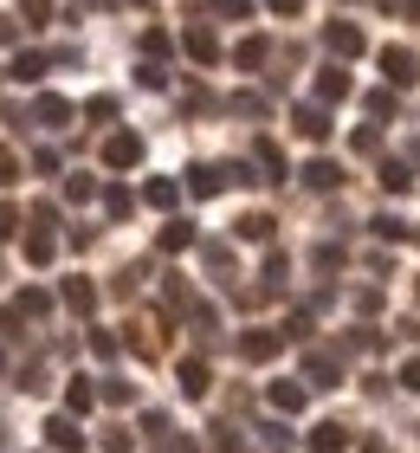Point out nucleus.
<instances>
[{"mask_svg":"<svg viewBox=\"0 0 420 453\" xmlns=\"http://www.w3.org/2000/svg\"><path fill=\"white\" fill-rule=\"evenodd\" d=\"M265 52H271L265 39H246V46L233 52V65H240V72H252V65H265Z\"/></svg>","mask_w":420,"mask_h":453,"instance_id":"obj_26","label":"nucleus"},{"mask_svg":"<svg viewBox=\"0 0 420 453\" xmlns=\"http://www.w3.org/2000/svg\"><path fill=\"white\" fill-rule=\"evenodd\" d=\"M13 181H19V156L0 150V188H13Z\"/></svg>","mask_w":420,"mask_h":453,"instance_id":"obj_32","label":"nucleus"},{"mask_svg":"<svg viewBox=\"0 0 420 453\" xmlns=\"http://www.w3.org/2000/svg\"><path fill=\"white\" fill-rule=\"evenodd\" d=\"M46 65H52V58H46V52H19L7 78H13V85H39V78H46Z\"/></svg>","mask_w":420,"mask_h":453,"instance_id":"obj_12","label":"nucleus"},{"mask_svg":"<svg viewBox=\"0 0 420 453\" xmlns=\"http://www.w3.org/2000/svg\"><path fill=\"white\" fill-rule=\"evenodd\" d=\"M175 201H181V188H175L168 175H156V181H149V208H175Z\"/></svg>","mask_w":420,"mask_h":453,"instance_id":"obj_27","label":"nucleus"},{"mask_svg":"<svg viewBox=\"0 0 420 453\" xmlns=\"http://www.w3.org/2000/svg\"><path fill=\"white\" fill-rule=\"evenodd\" d=\"M13 226H19V214L7 208V201H0V240H7V234H13Z\"/></svg>","mask_w":420,"mask_h":453,"instance_id":"obj_39","label":"nucleus"},{"mask_svg":"<svg viewBox=\"0 0 420 453\" xmlns=\"http://www.w3.org/2000/svg\"><path fill=\"white\" fill-rule=\"evenodd\" d=\"M181 52L195 58V65H220V39L207 33V27H187V33H181Z\"/></svg>","mask_w":420,"mask_h":453,"instance_id":"obj_4","label":"nucleus"},{"mask_svg":"<svg viewBox=\"0 0 420 453\" xmlns=\"http://www.w3.org/2000/svg\"><path fill=\"white\" fill-rule=\"evenodd\" d=\"M103 162H111V169H130V162H142V136H130V130L111 136V142H103Z\"/></svg>","mask_w":420,"mask_h":453,"instance_id":"obj_10","label":"nucleus"},{"mask_svg":"<svg viewBox=\"0 0 420 453\" xmlns=\"http://www.w3.org/2000/svg\"><path fill=\"white\" fill-rule=\"evenodd\" d=\"M304 181H310V188H317V195H330V188H343V169H336V162H310V169H304Z\"/></svg>","mask_w":420,"mask_h":453,"instance_id":"obj_17","label":"nucleus"},{"mask_svg":"<svg viewBox=\"0 0 420 453\" xmlns=\"http://www.w3.org/2000/svg\"><path fill=\"white\" fill-rule=\"evenodd\" d=\"M46 13H52V0H19V19H27V27H39Z\"/></svg>","mask_w":420,"mask_h":453,"instance_id":"obj_31","label":"nucleus"},{"mask_svg":"<svg viewBox=\"0 0 420 453\" xmlns=\"http://www.w3.org/2000/svg\"><path fill=\"white\" fill-rule=\"evenodd\" d=\"M401 388H414V395H420V357H414V363H401Z\"/></svg>","mask_w":420,"mask_h":453,"instance_id":"obj_38","label":"nucleus"},{"mask_svg":"<svg viewBox=\"0 0 420 453\" xmlns=\"http://www.w3.org/2000/svg\"><path fill=\"white\" fill-rule=\"evenodd\" d=\"M136 85H142V91H162V65H156V58H149V65L136 72Z\"/></svg>","mask_w":420,"mask_h":453,"instance_id":"obj_36","label":"nucleus"},{"mask_svg":"<svg viewBox=\"0 0 420 453\" xmlns=\"http://www.w3.org/2000/svg\"><path fill=\"white\" fill-rule=\"evenodd\" d=\"M271 13H304V0H265Z\"/></svg>","mask_w":420,"mask_h":453,"instance_id":"obj_40","label":"nucleus"},{"mask_svg":"<svg viewBox=\"0 0 420 453\" xmlns=\"http://www.w3.org/2000/svg\"><path fill=\"white\" fill-rule=\"evenodd\" d=\"M214 13H233V19H246V13H252V0H214Z\"/></svg>","mask_w":420,"mask_h":453,"instance_id":"obj_37","label":"nucleus"},{"mask_svg":"<svg viewBox=\"0 0 420 453\" xmlns=\"http://www.w3.org/2000/svg\"><path fill=\"white\" fill-rule=\"evenodd\" d=\"M382 78H388L394 91H401V85H414V78H420V58H414L408 46H382Z\"/></svg>","mask_w":420,"mask_h":453,"instance_id":"obj_2","label":"nucleus"},{"mask_svg":"<svg viewBox=\"0 0 420 453\" xmlns=\"http://www.w3.org/2000/svg\"><path fill=\"white\" fill-rule=\"evenodd\" d=\"M279 343H285V331H246L240 337V357L246 363H265V357H279Z\"/></svg>","mask_w":420,"mask_h":453,"instance_id":"obj_7","label":"nucleus"},{"mask_svg":"<svg viewBox=\"0 0 420 453\" xmlns=\"http://www.w3.org/2000/svg\"><path fill=\"white\" fill-rule=\"evenodd\" d=\"M363 453H388V447H382V441H369V447H363Z\"/></svg>","mask_w":420,"mask_h":453,"instance_id":"obj_41","label":"nucleus"},{"mask_svg":"<svg viewBox=\"0 0 420 453\" xmlns=\"http://www.w3.org/2000/svg\"><path fill=\"white\" fill-rule=\"evenodd\" d=\"M226 175L246 181L240 162H233V169H220V162H195V169H187V188H195V195H220V188H226Z\"/></svg>","mask_w":420,"mask_h":453,"instance_id":"obj_1","label":"nucleus"},{"mask_svg":"<svg viewBox=\"0 0 420 453\" xmlns=\"http://www.w3.org/2000/svg\"><path fill=\"white\" fill-rule=\"evenodd\" d=\"M97 188H91V175H65V201H91Z\"/></svg>","mask_w":420,"mask_h":453,"instance_id":"obj_30","label":"nucleus"},{"mask_svg":"<svg viewBox=\"0 0 420 453\" xmlns=\"http://www.w3.org/2000/svg\"><path fill=\"white\" fill-rule=\"evenodd\" d=\"M369 117H394V91H369Z\"/></svg>","mask_w":420,"mask_h":453,"instance_id":"obj_35","label":"nucleus"},{"mask_svg":"<svg viewBox=\"0 0 420 453\" xmlns=\"http://www.w3.org/2000/svg\"><path fill=\"white\" fill-rule=\"evenodd\" d=\"M84 117H91V123H111V117H117V97H91V104H84Z\"/></svg>","mask_w":420,"mask_h":453,"instance_id":"obj_29","label":"nucleus"},{"mask_svg":"<svg viewBox=\"0 0 420 453\" xmlns=\"http://www.w3.org/2000/svg\"><path fill=\"white\" fill-rule=\"evenodd\" d=\"M13 311H19V318H46V311H52V292H39V285H27V292L13 298Z\"/></svg>","mask_w":420,"mask_h":453,"instance_id":"obj_19","label":"nucleus"},{"mask_svg":"<svg viewBox=\"0 0 420 453\" xmlns=\"http://www.w3.org/2000/svg\"><path fill=\"white\" fill-rule=\"evenodd\" d=\"M233 111H240V117H265V97H252V91H240V97H233Z\"/></svg>","mask_w":420,"mask_h":453,"instance_id":"obj_34","label":"nucleus"},{"mask_svg":"<svg viewBox=\"0 0 420 453\" xmlns=\"http://www.w3.org/2000/svg\"><path fill=\"white\" fill-rule=\"evenodd\" d=\"M33 123H39V130H65V123H72V104H65V97H39V104H33Z\"/></svg>","mask_w":420,"mask_h":453,"instance_id":"obj_9","label":"nucleus"},{"mask_svg":"<svg viewBox=\"0 0 420 453\" xmlns=\"http://www.w3.org/2000/svg\"><path fill=\"white\" fill-rule=\"evenodd\" d=\"M240 240L265 246V240H271V214H246V220H240Z\"/></svg>","mask_w":420,"mask_h":453,"instance_id":"obj_25","label":"nucleus"},{"mask_svg":"<svg viewBox=\"0 0 420 453\" xmlns=\"http://www.w3.org/2000/svg\"><path fill=\"white\" fill-rule=\"evenodd\" d=\"M343 447H349V427H336V421L310 427V453H343Z\"/></svg>","mask_w":420,"mask_h":453,"instance_id":"obj_16","label":"nucleus"},{"mask_svg":"<svg viewBox=\"0 0 420 453\" xmlns=\"http://www.w3.org/2000/svg\"><path fill=\"white\" fill-rule=\"evenodd\" d=\"M52 253H58V240L46 234V226H39V234H27V259H33V265H52Z\"/></svg>","mask_w":420,"mask_h":453,"instance_id":"obj_22","label":"nucleus"},{"mask_svg":"<svg viewBox=\"0 0 420 453\" xmlns=\"http://www.w3.org/2000/svg\"><path fill=\"white\" fill-rule=\"evenodd\" d=\"M103 208H111V220H123L136 201H130V188H103Z\"/></svg>","mask_w":420,"mask_h":453,"instance_id":"obj_28","label":"nucleus"},{"mask_svg":"<svg viewBox=\"0 0 420 453\" xmlns=\"http://www.w3.org/2000/svg\"><path fill=\"white\" fill-rule=\"evenodd\" d=\"M97 395H103V388H91L84 376H72V382H65V415H91Z\"/></svg>","mask_w":420,"mask_h":453,"instance_id":"obj_11","label":"nucleus"},{"mask_svg":"<svg viewBox=\"0 0 420 453\" xmlns=\"http://www.w3.org/2000/svg\"><path fill=\"white\" fill-rule=\"evenodd\" d=\"M181 246H195V226H187V220H168V226H162V253H181Z\"/></svg>","mask_w":420,"mask_h":453,"instance_id":"obj_23","label":"nucleus"},{"mask_svg":"<svg viewBox=\"0 0 420 453\" xmlns=\"http://www.w3.org/2000/svg\"><path fill=\"white\" fill-rule=\"evenodd\" d=\"M130 7H149V0H130Z\"/></svg>","mask_w":420,"mask_h":453,"instance_id":"obj_42","label":"nucleus"},{"mask_svg":"<svg viewBox=\"0 0 420 453\" xmlns=\"http://www.w3.org/2000/svg\"><path fill=\"white\" fill-rule=\"evenodd\" d=\"M324 46H330L336 58H355V52H363V33H355L349 19H330V27H324Z\"/></svg>","mask_w":420,"mask_h":453,"instance_id":"obj_6","label":"nucleus"},{"mask_svg":"<svg viewBox=\"0 0 420 453\" xmlns=\"http://www.w3.org/2000/svg\"><path fill=\"white\" fill-rule=\"evenodd\" d=\"M46 441H52L58 453H78V447H84V427H78V415H52V421H46Z\"/></svg>","mask_w":420,"mask_h":453,"instance_id":"obj_5","label":"nucleus"},{"mask_svg":"<svg viewBox=\"0 0 420 453\" xmlns=\"http://www.w3.org/2000/svg\"><path fill=\"white\" fill-rule=\"evenodd\" d=\"M136 349H142V357H162V318H142L136 324Z\"/></svg>","mask_w":420,"mask_h":453,"instance_id":"obj_21","label":"nucleus"},{"mask_svg":"<svg viewBox=\"0 0 420 453\" xmlns=\"http://www.w3.org/2000/svg\"><path fill=\"white\" fill-rule=\"evenodd\" d=\"M259 169H265V181H285V150L271 136H259Z\"/></svg>","mask_w":420,"mask_h":453,"instance_id":"obj_20","label":"nucleus"},{"mask_svg":"<svg viewBox=\"0 0 420 453\" xmlns=\"http://www.w3.org/2000/svg\"><path fill=\"white\" fill-rule=\"evenodd\" d=\"M375 234H382V240H408V220H394V214H382V220H375Z\"/></svg>","mask_w":420,"mask_h":453,"instance_id":"obj_33","label":"nucleus"},{"mask_svg":"<svg viewBox=\"0 0 420 453\" xmlns=\"http://www.w3.org/2000/svg\"><path fill=\"white\" fill-rule=\"evenodd\" d=\"M375 181H382L388 195H408V181H414V175L401 169V162H382V169H375Z\"/></svg>","mask_w":420,"mask_h":453,"instance_id":"obj_24","label":"nucleus"},{"mask_svg":"<svg viewBox=\"0 0 420 453\" xmlns=\"http://www.w3.org/2000/svg\"><path fill=\"white\" fill-rule=\"evenodd\" d=\"M291 123H298V136H304V142H324V136H330L324 104H298V111H291Z\"/></svg>","mask_w":420,"mask_h":453,"instance_id":"obj_8","label":"nucleus"},{"mask_svg":"<svg viewBox=\"0 0 420 453\" xmlns=\"http://www.w3.org/2000/svg\"><path fill=\"white\" fill-rule=\"evenodd\" d=\"M265 402L279 408V415H298V408H304V382H271V388H265Z\"/></svg>","mask_w":420,"mask_h":453,"instance_id":"obj_13","label":"nucleus"},{"mask_svg":"<svg viewBox=\"0 0 420 453\" xmlns=\"http://www.w3.org/2000/svg\"><path fill=\"white\" fill-rule=\"evenodd\" d=\"M304 369H310V388H336L343 382V357H336V349H310Z\"/></svg>","mask_w":420,"mask_h":453,"instance_id":"obj_3","label":"nucleus"},{"mask_svg":"<svg viewBox=\"0 0 420 453\" xmlns=\"http://www.w3.org/2000/svg\"><path fill=\"white\" fill-rule=\"evenodd\" d=\"M317 97H324V104H343V97H349V72H317Z\"/></svg>","mask_w":420,"mask_h":453,"instance_id":"obj_18","label":"nucleus"},{"mask_svg":"<svg viewBox=\"0 0 420 453\" xmlns=\"http://www.w3.org/2000/svg\"><path fill=\"white\" fill-rule=\"evenodd\" d=\"M207 382H214V376H207V363H201V357H187V363H181V395H187V402H201V395H207Z\"/></svg>","mask_w":420,"mask_h":453,"instance_id":"obj_15","label":"nucleus"},{"mask_svg":"<svg viewBox=\"0 0 420 453\" xmlns=\"http://www.w3.org/2000/svg\"><path fill=\"white\" fill-rule=\"evenodd\" d=\"M58 298H65L72 311H97V285L91 279H65V285H58Z\"/></svg>","mask_w":420,"mask_h":453,"instance_id":"obj_14","label":"nucleus"}]
</instances>
